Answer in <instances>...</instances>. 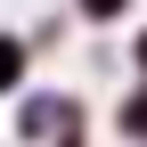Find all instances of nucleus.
Here are the masks:
<instances>
[{
    "label": "nucleus",
    "instance_id": "1",
    "mask_svg": "<svg viewBox=\"0 0 147 147\" xmlns=\"http://www.w3.org/2000/svg\"><path fill=\"white\" fill-rule=\"evenodd\" d=\"M16 74H25V41H0V90H16Z\"/></svg>",
    "mask_w": 147,
    "mask_h": 147
},
{
    "label": "nucleus",
    "instance_id": "2",
    "mask_svg": "<svg viewBox=\"0 0 147 147\" xmlns=\"http://www.w3.org/2000/svg\"><path fill=\"white\" fill-rule=\"evenodd\" d=\"M123 131H131V139H147V90H139L131 106H123Z\"/></svg>",
    "mask_w": 147,
    "mask_h": 147
},
{
    "label": "nucleus",
    "instance_id": "3",
    "mask_svg": "<svg viewBox=\"0 0 147 147\" xmlns=\"http://www.w3.org/2000/svg\"><path fill=\"white\" fill-rule=\"evenodd\" d=\"M123 8V0H82V16H115Z\"/></svg>",
    "mask_w": 147,
    "mask_h": 147
},
{
    "label": "nucleus",
    "instance_id": "4",
    "mask_svg": "<svg viewBox=\"0 0 147 147\" xmlns=\"http://www.w3.org/2000/svg\"><path fill=\"white\" fill-rule=\"evenodd\" d=\"M139 74H147V33H139Z\"/></svg>",
    "mask_w": 147,
    "mask_h": 147
}]
</instances>
